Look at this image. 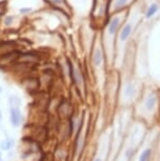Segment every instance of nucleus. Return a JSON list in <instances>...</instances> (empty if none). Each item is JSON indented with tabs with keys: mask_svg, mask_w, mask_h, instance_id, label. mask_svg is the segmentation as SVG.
I'll return each mask as SVG.
<instances>
[{
	"mask_svg": "<svg viewBox=\"0 0 160 161\" xmlns=\"http://www.w3.org/2000/svg\"><path fill=\"white\" fill-rule=\"evenodd\" d=\"M110 1L111 0H94L91 16L92 20L97 26H103L106 24L110 18Z\"/></svg>",
	"mask_w": 160,
	"mask_h": 161,
	"instance_id": "1",
	"label": "nucleus"
},
{
	"mask_svg": "<svg viewBox=\"0 0 160 161\" xmlns=\"http://www.w3.org/2000/svg\"><path fill=\"white\" fill-rule=\"evenodd\" d=\"M142 11V22L155 23L160 18L159 0H137Z\"/></svg>",
	"mask_w": 160,
	"mask_h": 161,
	"instance_id": "2",
	"label": "nucleus"
},
{
	"mask_svg": "<svg viewBox=\"0 0 160 161\" xmlns=\"http://www.w3.org/2000/svg\"><path fill=\"white\" fill-rule=\"evenodd\" d=\"M137 0H111L110 1V16L122 11L130 10Z\"/></svg>",
	"mask_w": 160,
	"mask_h": 161,
	"instance_id": "3",
	"label": "nucleus"
},
{
	"mask_svg": "<svg viewBox=\"0 0 160 161\" xmlns=\"http://www.w3.org/2000/svg\"><path fill=\"white\" fill-rule=\"evenodd\" d=\"M11 122L14 126H18L21 122V113L18 106L12 105L11 107Z\"/></svg>",
	"mask_w": 160,
	"mask_h": 161,
	"instance_id": "4",
	"label": "nucleus"
},
{
	"mask_svg": "<svg viewBox=\"0 0 160 161\" xmlns=\"http://www.w3.org/2000/svg\"><path fill=\"white\" fill-rule=\"evenodd\" d=\"M103 59H104L103 51H102V48L100 46H97V48H95L94 54H93V63L96 66H99L103 62Z\"/></svg>",
	"mask_w": 160,
	"mask_h": 161,
	"instance_id": "5",
	"label": "nucleus"
},
{
	"mask_svg": "<svg viewBox=\"0 0 160 161\" xmlns=\"http://www.w3.org/2000/svg\"><path fill=\"white\" fill-rule=\"evenodd\" d=\"M156 102H157L156 95H155L154 93L150 94V95L147 97L145 102H144V107H145V110L149 111V112L153 111L154 107H155V105H156Z\"/></svg>",
	"mask_w": 160,
	"mask_h": 161,
	"instance_id": "6",
	"label": "nucleus"
},
{
	"mask_svg": "<svg viewBox=\"0 0 160 161\" xmlns=\"http://www.w3.org/2000/svg\"><path fill=\"white\" fill-rule=\"evenodd\" d=\"M136 92H137V90H136L135 83L132 81H129L124 87V96L127 98H133L136 95Z\"/></svg>",
	"mask_w": 160,
	"mask_h": 161,
	"instance_id": "7",
	"label": "nucleus"
},
{
	"mask_svg": "<svg viewBox=\"0 0 160 161\" xmlns=\"http://www.w3.org/2000/svg\"><path fill=\"white\" fill-rule=\"evenodd\" d=\"M151 155H152V148H145L140 154L138 161H150Z\"/></svg>",
	"mask_w": 160,
	"mask_h": 161,
	"instance_id": "8",
	"label": "nucleus"
},
{
	"mask_svg": "<svg viewBox=\"0 0 160 161\" xmlns=\"http://www.w3.org/2000/svg\"><path fill=\"white\" fill-rule=\"evenodd\" d=\"M13 144H14L13 140H5V141L1 144V148H2V150H10Z\"/></svg>",
	"mask_w": 160,
	"mask_h": 161,
	"instance_id": "9",
	"label": "nucleus"
},
{
	"mask_svg": "<svg viewBox=\"0 0 160 161\" xmlns=\"http://www.w3.org/2000/svg\"><path fill=\"white\" fill-rule=\"evenodd\" d=\"M133 155H134V150L133 148H130V150H127V154H125V156H127L129 159L130 158H132L133 157Z\"/></svg>",
	"mask_w": 160,
	"mask_h": 161,
	"instance_id": "10",
	"label": "nucleus"
},
{
	"mask_svg": "<svg viewBox=\"0 0 160 161\" xmlns=\"http://www.w3.org/2000/svg\"><path fill=\"white\" fill-rule=\"evenodd\" d=\"M4 9H5V3H4V2H2V3H0V14L3 13Z\"/></svg>",
	"mask_w": 160,
	"mask_h": 161,
	"instance_id": "11",
	"label": "nucleus"
},
{
	"mask_svg": "<svg viewBox=\"0 0 160 161\" xmlns=\"http://www.w3.org/2000/svg\"><path fill=\"white\" fill-rule=\"evenodd\" d=\"M31 11V9H21L20 10V13L23 14V13H25V12H29Z\"/></svg>",
	"mask_w": 160,
	"mask_h": 161,
	"instance_id": "12",
	"label": "nucleus"
},
{
	"mask_svg": "<svg viewBox=\"0 0 160 161\" xmlns=\"http://www.w3.org/2000/svg\"><path fill=\"white\" fill-rule=\"evenodd\" d=\"M94 161H101V159H100V158H97V159H95Z\"/></svg>",
	"mask_w": 160,
	"mask_h": 161,
	"instance_id": "13",
	"label": "nucleus"
},
{
	"mask_svg": "<svg viewBox=\"0 0 160 161\" xmlns=\"http://www.w3.org/2000/svg\"><path fill=\"white\" fill-rule=\"evenodd\" d=\"M0 156H1V155H0ZM0 161H1V157H0Z\"/></svg>",
	"mask_w": 160,
	"mask_h": 161,
	"instance_id": "14",
	"label": "nucleus"
},
{
	"mask_svg": "<svg viewBox=\"0 0 160 161\" xmlns=\"http://www.w3.org/2000/svg\"><path fill=\"white\" fill-rule=\"evenodd\" d=\"M159 60H160V54H159Z\"/></svg>",
	"mask_w": 160,
	"mask_h": 161,
	"instance_id": "15",
	"label": "nucleus"
},
{
	"mask_svg": "<svg viewBox=\"0 0 160 161\" xmlns=\"http://www.w3.org/2000/svg\"><path fill=\"white\" fill-rule=\"evenodd\" d=\"M0 92H1V89H0Z\"/></svg>",
	"mask_w": 160,
	"mask_h": 161,
	"instance_id": "16",
	"label": "nucleus"
},
{
	"mask_svg": "<svg viewBox=\"0 0 160 161\" xmlns=\"http://www.w3.org/2000/svg\"><path fill=\"white\" fill-rule=\"evenodd\" d=\"M159 1H160V0H159Z\"/></svg>",
	"mask_w": 160,
	"mask_h": 161,
	"instance_id": "17",
	"label": "nucleus"
}]
</instances>
